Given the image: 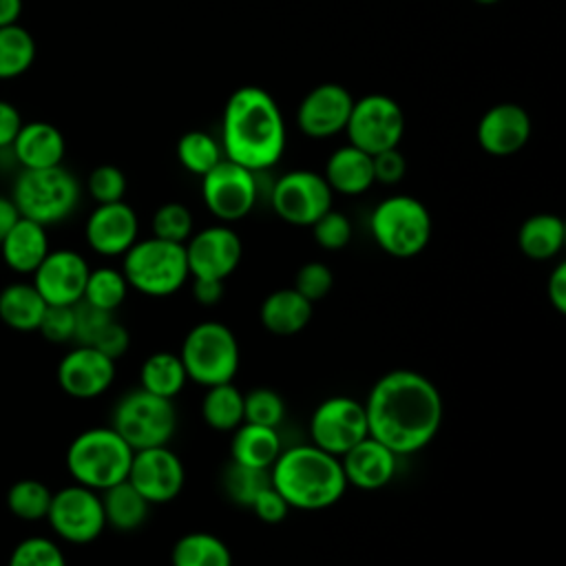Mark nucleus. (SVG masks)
<instances>
[{
    "label": "nucleus",
    "mask_w": 566,
    "mask_h": 566,
    "mask_svg": "<svg viewBox=\"0 0 566 566\" xmlns=\"http://www.w3.org/2000/svg\"><path fill=\"white\" fill-rule=\"evenodd\" d=\"M371 166H374V181L385 186H394L402 181V177L407 175V159L398 146L371 155Z\"/></svg>",
    "instance_id": "nucleus-47"
},
{
    "label": "nucleus",
    "mask_w": 566,
    "mask_h": 566,
    "mask_svg": "<svg viewBox=\"0 0 566 566\" xmlns=\"http://www.w3.org/2000/svg\"><path fill=\"white\" fill-rule=\"evenodd\" d=\"M7 566H66V557L57 542L31 535L13 546Z\"/></svg>",
    "instance_id": "nucleus-41"
},
{
    "label": "nucleus",
    "mask_w": 566,
    "mask_h": 566,
    "mask_svg": "<svg viewBox=\"0 0 566 566\" xmlns=\"http://www.w3.org/2000/svg\"><path fill=\"white\" fill-rule=\"evenodd\" d=\"M126 480L148 504H166L181 493L186 469L168 444L150 447L133 451Z\"/></svg>",
    "instance_id": "nucleus-15"
},
{
    "label": "nucleus",
    "mask_w": 566,
    "mask_h": 566,
    "mask_svg": "<svg viewBox=\"0 0 566 566\" xmlns=\"http://www.w3.org/2000/svg\"><path fill=\"white\" fill-rule=\"evenodd\" d=\"M38 332L51 343H69L75 332V307L73 305H46Z\"/></svg>",
    "instance_id": "nucleus-46"
},
{
    "label": "nucleus",
    "mask_w": 566,
    "mask_h": 566,
    "mask_svg": "<svg viewBox=\"0 0 566 566\" xmlns=\"http://www.w3.org/2000/svg\"><path fill=\"white\" fill-rule=\"evenodd\" d=\"M177 159L188 172L203 177L223 159V148L206 130H188L177 142Z\"/></svg>",
    "instance_id": "nucleus-36"
},
{
    "label": "nucleus",
    "mask_w": 566,
    "mask_h": 566,
    "mask_svg": "<svg viewBox=\"0 0 566 566\" xmlns=\"http://www.w3.org/2000/svg\"><path fill=\"white\" fill-rule=\"evenodd\" d=\"M188 382V374L179 354L175 352H155L150 354L139 369V387L161 396V398H177Z\"/></svg>",
    "instance_id": "nucleus-32"
},
{
    "label": "nucleus",
    "mask_w": 566,
    "mask_h": 566,
    "mask_svg": "<svg viewBox=\"0 0 566 566\" xmlns=\"http://www.w3.org/2000/svg\"><path fill=\"white\" fill-rule=\"evenodd\" d=\"M22 13V0H0V27L15 24Z\"/></svg>",
    "instance_id": "nucleus-54"
},
{
    "label": "nucleus",
    "mask_w": 566,
    "mask_h": 566,
    "mask_svg": "<svg viewBox=\"0 0 566 566\" xmlns=\"http://www.w3.org/2000/svg\"><path fill=\"white\" fill-rule=\"evenodd\" d=\"M533 133L531 115L515 102L493 104L478 122L475 137L484 153L493 157H509L522 150Z\"/></svg>",
    "instance_id": "nucleus-20"
},
{
    "label": "nucleus",
    "mask_w": 566,
    "mask_h": 566,
    "mask_svg": "<svg viewBox=\"0 0 566 566\" xmlns=\"http://www.w3.org/2000/svg\"><path fill=\"white\" fill-rule=\"evenodd\" d=\"M256 172L230 159H221L201 177V199L212 217L223 223L248 217L256 203Z\"/></svg>",
    "instance_id": "nucleus-12"
},
{
    "label": "nucleus",
    "mask_w": 566,
    "mask_h": 566,
    "mask_svg": "<svg viewBox=\"0 0 566 566\" xmlns=\"http://www.w3.org/2000/svg\"><path fill=\"white\" fill-rule=\"evenodd\" d=\"M369 436L365 405L349 396H329L310 416L312 444L340 458L356 442Z\"/></svg>",
    "instance_id": "nucleus-14"
},
{
    "label": "nucleus",
    "mask_w": 566,
    "mask_h": 566,
    "mask_svg": "<svg viewBox=\"0 0 566 566\" xmlns=\"http://www.w3.org/2000/svg\"><path fill=\"white\" fill-rule=\"evenodd\" d=\"M184 248L190 276L219 281H226L239 268L243 254V243L239 234L226 223L208 226L199 232H192Z\"/></svg>",
    "instance_id": "nucleus-16"
},
{
    "label": "nucleus",
    "mask_w": 566,
    "mask_h": 566,
    "mask_svg": "<svg viewBox=\"0 0 566 566\" xmlns=\"http://www.w3.org/2000/svg\"><path fill=\"white\" fill-rule=\"evenodd\" d=\"M250 509H252V513H254L261 522H265V524H279V522H283V520L287 517V513H290L287 502L283 500V495H281L272 484L265 486V489L254 497V502L250 504Z\"/></svg>",
    "instance_id": "nucleus-48"
},
{
    "label": "nucleus",
    "mask_w": 566,
    "mask_h": 566,
    "mask_svg": "<svg viewBox=\"0 0 566 566\" xmlns=\"http://www.w3.org/2000/svg\"><path fill=\"white\" fill-rule=\"evenodd\" d=\"M310 228H312L314 241L323 250H329V252L343 250L352 241V234H354L349 217L334 208H329L323 217H318Z\"/></svg>",
    "instance_id": "nucleus-42"
},
{
    "label": "nucleus",
    "mask_w": 566,
    "mask_h": 566,
    "mask_svg": "<svg viewBox=\"0 0 566 566\" xmlns=\"http://www.w3.org/2000/svg\"><path fill=\"white\" fill-rule=\"evenodd\" d=\"M51 489L33 478L18 480L7 491V509L24 522H38L44 520L51 504Z\"/></svg>",
    "instance_id": "nucleus-37"
},
{
    "label": "nucleus",
    "mask_w": 566,
    "mask_h": 566,
    "mask_svg": "<svg viewBox=\"0 0 566 566\" xmlns=\"http://www.w3.org/2000/svg\"><path fill=\"white\" fill-rule=\"evenodd\" d=\"M226 159L252 172L272 168L285 153V122L274 97L261 86H239L221 119Z\"/></svg>",
    "instance_id": "nucleus-2"
},
{
    "label": "nucleus",
    "mask_w": 566,
    "mask_h": 566,
    "mask_svg": "<svg viewBox=\"0 0 566 566\" xmlns=\"http://www.w3.org/2000/svg\"><path fill=\"white\" fill-rule=\"evenodd\" d=\"M11 201L20 217L53 226L73 214L80 203V184L62 164L51 168H22L13 184Z\"/></svg>",
    "instance_id": "nucleus-7"
},
{
    "label": "nucleus",
    "mask_w": 566,
    "mask_h": 566,
    "mask_svg": "<svg viewBox=\"0 0 566 566\" xmlns=\"http://www.w3.org/2000/svg\"><path fill=\"white\" fill-rule=\"evenodd\" d=\"M150 230H153V237L157 239H164L170 243H186L195 230V219L184 203L168 201L153 212Z\"/></svg>",
    "instance_id": "nucleus-39"
},
{
    "label": "nucleus",
    "mask_w": 566,
    "mask_h": 566,
    "mask_svg": "<svg viewBox=\"0 0 566 566\" xmlns=\"http://www.w3.org/2000/svg\"><path fill=\"white\" fill-rule=\"evenodd\" d=\"M177 424L175 402L142 387L124 394L111 413V427L133 451L168 444L177 433Z\"/></svg>",
    "instance_id": "nucleus-9"
},
{
    "label": "nucleus",
    "mask_w": 566,
    "mask_h": 566,
    "mask_svg": "<svg viewBox=\"0 0 566 566\" xmlns=\"http://www.w3.org/2000/svg\"><path fill=\"white\" fill-rule=\"evenodd\" d=\"M128 345H130V334L128 329L115 318L106 332L102 334V338L95 343V349H99L102 354H106L108 358L117 360L119 356H124L128 352Z\"/></svg>",
    "instance_id": "nucleus-49"
},
{
    "label": "nucleus",
    "mask_w": 566,
    "mask_h": 566,
    "mask_svg": "<svg viewBox=\"0 0 566 566\" xmlns=\"http://www.w3.org/2000/svg\"><path fill=\"white\" fill-rule=\"evenodd\" d=\"M86 186H88V195L97 203L124 201L126 175L117 166H113V164H102V166L91 170Z\"/></svg>",
    "instance_id": "nucleus-45"
},
{
    "label": "nucleus",
    "mask_w": 566,
    "mask_h": 566,
    "mask_svg": "<svg viewBox=\"0 0 566 566\" xmlns=\"http://www.w3.org/2000/svg\"><path fill=\"white\" fill-rule=\"evenodd\" d=\"M170 566H232V551L214 533L190 531L172 544Z\"/></svg>",
    "instance_id": "nucleus-30"
},
{
    "label": "nucleus",
    "mask_w": 566,
    "mask_h": 566,
    "mask_svg": "<svg viewBox=\"0 0 566 566\" xmlns=\"http://www.w3.org/2000/svg\"><path fill=\"white\" fill-rule=\"evenodd\" d=\"M566 241V226L562 217L551 212H537L524 219L517 230V248L531 261L555 259Z\"/></svg>",
    "instance_id": "nucleus-28"
},
{
    "label": "nucleus",
    "mask_w": 566,
    "mask_h": 566,
    "mask_svg": "<svg viewBox=\"0 0 566 566\" xmlns=\"http://www.w3.org/2000/svg\"><path fill=\"white\" fill-rule=\"evenodd\" d=\"M475 4H484V7H489V4H495V2H500V0H473Z\"/></svg>",
    "instance_id": "nucleus-55"
},
{
    "label": "nucleus",
    "mask_w": 566,
    "mask_h": 566,
    "mask_svg": "<svg viewBox=\"0 0 566 566\" xmlns=\"http://www.w3.org/2000/svg\"><path fill=\"white\" fill-rule=\"evenodd\" d=\"M122 256V274L128 287L150 298L172 296L190 276L184 243L157 237L137 239Z\"/></svg>",
    "instance_id": "nucleus-5"
},
{
    "label": "nucleus",
    "mask_w": 566,
    "mask_h": 566,
    "mask_svg": "<svg viewBox=\"0 0 566 566\" xmlns=\"http://www.w3.org/2000/svg\"><path fill=\"white\" fill-rule=\"evenodd\" d=\"M20 219V212L11 197L0 195V241L7 237V232L13 228V223Z\"/></svg>",
    "instance_id": "nucleus-53"
},
{
    "label": "nucleus",
    "mask_w": 566,
    "mask_h": 566,
    "mask_svg": "<svg viewBox=\"0 0 566 566\" xmlns=\"http://www.w3.org/2000/svg\"><path fill=\"white\" fill-rule=\"evenodd\" d=\"M334 201V192L325 177L314 170H290L276 179L270 192L272 210L279 219L290 226L310 228L318 217H323Z\"/></svg>",
    "instance_id": "nucleus-13"
},
{
    "label": "nucleus",
    "mask_w": 566,
    "mask_h": 566,
    "mask_svg": "<svg viewBox=\"0 0 566 566\" xmlns=\"http://www.w3.org/2000/svg\"><path fill=\"white\" fill-rule=\"evenodd\" d=\"M57 385L77 400H91L108 391L115 380V360L95 347L75 345L57 363Z\"/></svg>",
    "instance_id": "nucleus-18"
},
{
    "label": "nucleus",
    "mask_w": 566,
    "mask_h": 566,
    "mask_svg": "<svg viewBox=\"0 0 566 566\" xmlns=\"http://www.w3.org/2000/svg\"><path fill=\"white\" fill-rule=\"evenodd\" d=\"M128 290L130 287H128L122 270L102 265V268H95L88 272L82 301L93 307L115 312L126 301Z\"/></svg>",
    "instance_id": "nucleus-35"
},
{
    "label": "nucleus",
    "mask_w": 566,
    "mask_h": 566,
    "mask_svg": "<svg viewBox=\"0 0 566 566\" xmlns=\"http://www.w3.org/2000/svg\"><path fill=\"white\" fill-rule=\"evenodd\" d=\"M22 124L20 111L11 102L0 99V148H11Z\"/></svg>",
    "instance_id": "nucleus-51"
},
{
    "label": "nucleus",
    "mask_w": 566,
    "mask_h": 566,
    "mask_svg": "<svg viewBox=\"0 0 566 566\" xmlns=\"http://www.w3.org/2000/svg\"><path fill=\"white\" fill-rule=\"evenodd\" d=\"M405 113L400 104L382 93H371L354 99L345 133L349 144L376 155L387 148H396L405 135Z\"/></svg>",
    "instance_id": "nucleus-10"
},
{
    "label": "nucleus",
    "mask_w": 566,
    "mask_h": 566,
    "mask_svg": "<svg viewBox=\"0 0 566 566\" xmlns=\"http://www.w3.org/2000/svg\"><path fill=\"white\" fill-rule=\"evenodd\" d=\"M546 296L557 314L566 312V263L564 261H559L551 270L546 281Z\"/></svg>",
    "instance_id": "nucleus-50"
},
{
    "label": "nucleus",
    "mask_w": 566,
    "mask_h": 566,
    "mask_svg": "<svg viewBox=\"0 0 566 566\" xmlns=\"http://www.w3.org/2000/svg\"><path fill=\"white\" fill-rule=\"evenodd\" d=\"M396 464L398 455L371 436H365L340 455L347 486L352 484L360 491H378L387 486L396 475Z\"/></svg>",
    "instance_id": "nucleus-22"
},
{
    "label": "nucleus",
    "mask_w": 566,
    "mask_h": 566,
    "mask_svg": "<svg viewBox=\"0 0 566 566\" xmlns=\"http://www.w3.org/2000/svg\"><path fill=\"white\" fill-rule=\"evenodd\" d=\"M285 418V400L270 387H254L243 394V422L279 427Z\"/></svg>",
    "instance_id": "nucleus-40"
},
{
    "label": "nucleus",
    "mask_w": 566,
    "mask_h": 566,
    "mask_svg": "<svg viewBox=\"0 0 566 566\" xmlns=\"http://www.w3.org/2000/svg\"><path fill=\"white\" fill-rule=\"evenodd\" d=\"M201 418L214 431H234L243 422V391L232 382L206 387Z\"/></svg>",
    "instance_id": "nucleus-33"
},
{
    "label": "nucleus",
    "mask_w": 566,
    "mask_h": 566,
    "mask_svg": "<svg viewBox=\"0 0 566 566\" xmlns=\"http://www.w3.org/2000/svg\"><path fill=\"white\" fill-rule=\"evenodd\" d=\"M327 186L332 192L356 197L367 192L376 181H374V166H371V155L347 144L336 148L325 164L323 172Z\"/></svg>",
    "instance_id": "nucleus-24"
},
{
    "label": "nucleus",
    "mask_w": 566,
    "mask_h": 566,
    "mask_svg": "<svg viewBox=\"0 0 566 566\" xmlns=\"http://www.w3.org/2000/svg\"><path fill=\"white\" fill-rule=\"evenodd\" d=\"M44 310L33 283H9L0 290V321L15 332H38Z\"/></svg>",
    "instance_id": "nucleus-29"
},
{
    "label": "nucleus",
    "mask_w": 566,
    "mask_h": 566,
    "mask_svg": "<svg viewBox=\"0 0 566 566\" xmlns=\"http://www.w3.org/2000/svg\"><path fill=\"white\" fill-rule=\"evenodd\" d=\"M192 296L201 305H217L223 298V281L192 276Z\"/></svg>",
    "instance_id": "nucleus-52"
},
{
    "label": "nucleus",
    "mask_w": 566,
    "mask_h": 566,
    "mask_svg": "<svg viewBox=\"0 0 566 566\" xmlns=\"http://www.w3.org/2000/svg\"><path fill=\"white\" fill-rule=\"evenodd\" d=\"M75 332L73 343L95 347V343L102 338L106 327L115 321V312H106L99 307H93L84 301L75 303Z\"/></svg>",
    "instance_id": "nucleus-43"
},
{
    "label": "nucleus",
    "mask_w": 566,
    "mask_h": 566,
    "mask_svg": "<svg viewBox=\"0 0 566 566\" xmlns=\"http://www.w3.org/2000/svg\"><path fill=\"white\" fill-rule=\"evenodd\" d=\"M179 358L188 374L201 387L232 382L239 371L241 349L234 332L221 321H201L188 329L181 340Z\"/></svg>",
    "instance_id": "nucleus-8"
},
{
    "label": "nucleus",
    "mask_w": 566,
    "mask_h": 566,
    "mask_svg": "<svg viewBox=\"0 0 566 566\" xmlns=\"http://www.w3.org/2000/svg\"><path fill=\"white\" fill-rule=\"evenodd\" d=\"M352 106L354 97L343 84L323 82L301 99L296 108V124L307 137H334L345 133Z\"/></svg>",
    "instance_id": "nucleus-19"
},
{
    "label": "nucleus",
    "mask_w": 566,
    "mask_h": 566,
    "mask_svg": "<svg viewBox=\"0 0 566 566\" xmlns=\"http://www.w3.org/2000/svg\"><path fill=\"white\" fill-rule=\"evenodd\" d=\"M49 250L46 228L24 217H20L0 241L2 261L18 274H33Z\"/></svg>",
    "instance_id": "nucleus-25"
},
{
    "label": "nucleus",
    "mask_w": 566,
    "mask_h": 566,
    "mask_svg": "<svg viewBox=\"0 0 566 566\" xmlns=\"http://www.w3.org/2000/svg\"><path fill=\"white\" fill-rule=\"evenodd\" d=\"M44 520L53 533L69 544H91L106 528L99 493L82 484L55 491Z\"/></svg>",
    "instance_id": "nucleus-11"
},
{
    "label": "nucleus",
    "mask_w": 566,
    "mask_h": 566,
    "mask_svg": "<svg viewBox=\"0 0 566 566\" xmlns=\"http://www.w3.org/2000/svg\"><path fill=\"white\" fill-rule=\"evenodd\" d=\"M99 497H102L106 526H113L117 531H135L148 517L150 504L135 491V486L128 480H122L104 489Z\"/></svg>",
    "instance_id": "nucleus-31"
},
{
    "label": "nucleus",
    "mask_w": 566,
    "mask_h": 566,
    "mask_svg": "<svg viewBox=\"0 0 566 566\" xmlns=\"http://www.w3.org/2000/svg\"><path fill=\"white\" fill-rule=\"evenodd\" d=\"M431 214L411 195H391L369 214V232L376 245L394 259L418 256L431 241Z\"/></svg>",
    "instance_id": "nucleus-6"
},
{
    "label": "nucleus",
    "mask_w": 566,
    "mask_h": 566,
    "mask_svg": "<svg viewBox=\"0 0 566 566\" xmlns=\"http://www.w3.org/2000/svg\"><path fill=\"white\" fill-rule=\"evenodd\" d=\"M64 460L75 484L102 493L126 480L133 449L111 424L91 427L71 440Z\"/></svg>",
    "instance_id": "nucleus-4"
},
{
    "label": "nucleus",
    "mask_w": 566,
    "mask_h": 566,
    "mask_svg": "<svg viewBox=\"0 0 566 566\" xmlns=\"http://www.w3.org/2000/svg\"><path fill=\"white\" fill-rule=\"evenodd\" d=\"M33 60H35L33 35L18 22L0 27V80L20 77L31 69Z\"/></svg>",
    "instance_id": "nucleus-34"
},
{
    "label": "nucleus",
    "mask_w": 566,
    "mask_h": 566,
    "mask_svg": "<svg viewBox=\"0 0 566 566\" xmlns=\"http://www.w3.org/2000/svg\"><path fill=\"white\" fill-rule=\"evenodd\" d=\"M365 405L369 436L398 458L422 451L440 431L442 394L416 369H391L369 389Z\"/></svg>",
    "instance_id": "nucleus-1"
},
{
    "label": "nucleus",
    "mask_w": 566,
    "mask_h": 566,
    "mask_svg": "<svg viewBox=\"0 0 566 566\" xmlns=\"http://www.w3.org/2000/svg\"><path fill=\"white\" fill-rule=\"evenodd\" d=\"M11 150L18 164L27 170L60 166L66 153L64 135L49 122H27L18 130Z\"/></svg>",
    "instance_id": "nucleus-23"
},
{
    "label": "nucleus",
    "mask_w": 566,
    "mask_h": 566,
    "mask_svg": "<svg viewBox=\"0 0 566 566\" xmlns=\"http://www.w3.org/2000/svg\"><path fill=\"white\" fill-rule=\"evenodd\" d=\"M86 243L102 256H122L139 239V219L126 201L97 203L84 226Z\"/></svg>",
    "instance_id": "nucleus-21"
},
{
    "label": "nucleus",
    "mask_w": 566,
    "mask_h": 566,
    "mask_svg": "<svg viewBox=\"0 0 566 566\" xmlns=\"http://www.w3.org/2000/svg\"><path fill=\"white\" fill-rule=\"evenodd\" d=\"M86 259L69 248L49 250L42 263L33 270V287L46 305H75L84 296L88 279Z\"/></svg>",
    "instance_id": "nucleus-17"
},
{
    "label": "nucleus",
    "mask_w": 566,
    "mask_h": 566,
    "mask_svg": "<svg viewBox=\"0 0 566 566\" xmlns=\"http://www.w3.org/2000/svg\"><path fill=\"white\" fill-rule=\"evenodd\" d=\"M312 305L294 287L270 292L259 307V321L265 332L276 336H294L312 321Z\"/></svg>",
    "instance_id": "nucleus-26"
},
{
    "label": "nucleus",
    "mask_w": 566,
    "mask_h": 566,
    "mask_svg": "<svg viewBox=\"0 0 566 566\" xmlns=\"http://www.w3.org/2000/svg\"><path fill=\"white\" fill-rule=\"evenodd\" d=\"M281 451H283L281 436L274 427L241 422L232 431L230 455H232V462L237 464L270 471V467L274 464Z\"/></svg>",
    "instance_id": "nucleus-27"
},
{
    "label": "nucleus",
    "mask_w": 566,
    "mask_h": 566,
    "mask_svg": "<svg viewBox=\"0 0 566 566\" xmlns=\"http://www.w3.org/2000/svg\"><path fill=\"white\" fill-rule=\"evenodd\" d=\"M221 486L228 500H232L237 506H248L254 502V497L270 486V471L243 467L230 460V464L223 469Z\"/></svg>",
    "instance_id": "nucleus-38"
},
{
    "label": "nucleus",
    "mask_w": 566,
    "mask_h": 566,
    "mask_svg": "<svg viewBox=\"0 0 566 566\" xmlns=\"http://www.w3.org/2000/svg\"><path fill=\"white\" fill-rule=\"evenodd\" d=\"M301 296H305L310 303H316L325 298L334 287V272L323 261H307L296 270L294 285Z\"/></svg>",
    "instance_id": "nucleus-44"
},
{
    "label": "nucleus",
    "mask_w": 566,
    "mask_h": 566,
    "mask_svg": "<svg viewBox=\"0 0 566 566\" xmlns=\"http://www.w3.org/2000/svg\"><path fill=\"white\" fill-rule=\"evenodd\" d=\"M270 484L296 511L329 509L347 489L340 458L312 442L283 449L270 467Z\"/></svg>",
    "instance_id": "nucleus-3"
}]
</instances>
